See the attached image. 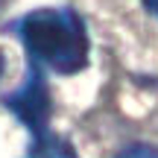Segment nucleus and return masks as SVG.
Segmentation results:
<instances>
[{
	"mask_svg": "<svg viewBox=\"0 0 158 158\" xmlns=\"http://www.w3.org/2000/svg\"><path fill=\"white\" fill-rule=\"evenodd\" d=\"M117 158H158V149H155V147H143V143H138V147L123 149Z\"/></svg>",
	"mask_w": 158,
	"mask_h": 158,
	"instance_id": "20e7f679",
	"label": "nucleus"
},
{
	"mask_svg": "<svg viewBox=\"0 0 158 158\" xmlns=\"http://www.w3.org/2000/svg\"><path fill=\"white\" fill-rule=\"evenodd\" d=\"M29 158H76V152H73V147H70L64 138L53 135V132L47 129V132H41V135H32Z\"/></svg>",
	"mask_w": 158,
	"mask_h": 158,
	"instance_id": "7ed1b4c3",
	"label": "nucleus"
},
{
	"mask_svg": "<svg viewBox=\"0 0 158 158\" xmlns=\"http://www.w3.org/2000/svg\"><path fill=\"white\" fill-rule=\"evenodd\" d=\"M143 6H147V9L152 12L155 18H158V0H143Z\"/></svg>",
	"mask_w": 158,
	"mask_h": 158,
	"instance_id": "39448f33",
	"label": "nucleus"
},
{
	"mask_svg": "<svg viewBox=\"0 0 158 158\" xmlns=\"http://www.w3.org/2000/svg\"><path fill=\"white\" fill-rule=\"evenodd\" d=\"M18 32L29 56L56 73H76L88 64V32L73 9H35L18 21Z\"/></svg>",
	"mask_w": 158,
	"mask_h": 158,
	"instance_id": "f257e3e1",
	"label": "nucleus"
},
{
	"mask_svg": "<svg viewBox=\"0 0 158 158\" xmlns=\"http://www.w3.org/2000/svg\"><path fill=\"white\" fill-rule=\"evenodd\" d=\"M6 106L21 117V123L29 126L32 135H41L47 132V120H50V94H47L44 76H41L38 64H32L27 73V82L15 91V94L6 97Z\"/></svg>",
	"mask_w": 158,
	"mask_h": 158,
	"instance_id": "f03ea898",
	"label": "nucleus"
},
{
	"mask_svg": "<svg viewBox=\"0 0 158 158\" xmlns=\"http://www.w3.org/2000/svg\"><path fill=\"white\" fill-rule=\"evenodd\" d=\"M3 64H6V62H3V53H0V76H3Z\"/></svg>",
	"mask_w": 158,
	"mask_h": 158,
	"instance_id": "423d86ee",
	"label": "nucleus"
}]
</instances>
